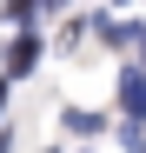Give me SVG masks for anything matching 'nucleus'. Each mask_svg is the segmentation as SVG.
Masks as SVG:
<instances>
[{"mask_svg": "<svg viewBox=\"0 0 146 153\" xmlns=\"http://www.w3.org/2000/svg\"><path fill=\"white\" fill-rule=\"evenodd\" d=\"M119 107L133 120H146V73H126V80H119Z\"/></svg>", "mask_w": 146, "mask_h": 153, "instance_id": "nucleus-1", "label": "nucleus"}, {"mask_svg": "<svg viewBox=\"0 0 146 153\" xmlns=\"http://www.w3.org/2000/svg\"><path fill=\"white\" fill-rule=\"evenodd\" d=\"M33 60H40V40H33V33H27V40H13V53H7V67H13V73H27Z\"/></svg>", "mask_w": 146, "mask_h": 153, "instance_id": "nucleus-2", "label": "nucleus"}, {"mask_svg": "<svg viewBox=\"0 0 146 153\" xmlns=\"http://www.w3.org/2000/svg\"><path fill=\"white\" fill-rule=\"evenodd\" d=\"M0 100H7V87H0Z\"/></svg>", "mask_w": 146, "mask_h": 153, "instance_id": "nucleus-3", "label": "nucleus"}]
</instances>
